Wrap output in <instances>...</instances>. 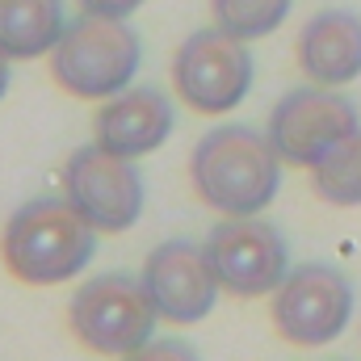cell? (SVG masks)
<instances>
[{
  "label": "cell",
  "mask_w": 361,
  "mask_h": 361,
  "mask_svg": "<svg viewBox=\"0 0 361 361\" xmlns=\"http://www.w3.org/2000/svg\"><path fill=\"white\" fill-rule=\"evenodd\" d=\"M97 227L68 197H34L4 223L0 257L4 269L25 286L72 281L92 261Z\"/></svg>",
  "instance_id": "obj_1"
},
{
  "label": "cell",
  "mask_w": 361,
  "mask_h": 361,
  "mask_svg": "<svg viewBox=\"0 0 361 361\" xmlns=\"http://www.w3.org/2000/svg\"><path fill=\"white\" fill-rule=\"evenodd\" d=\"M281 156L269 135L248 126H214L189 160V177L197 197L219 214H261L277 193Z\"/></svg>",
  "instance_id": "obj_2"
},
{
  "label": "cell",
  "mask_w": 361,
  "mask_h": 361,
  "mask_svg": "<svg viewBox=\"0 0 361 361\" xmlns=\"http://www.w3.org/2000/svg\"><path fill=\"white\" fill-rule=\"evenodd\" d=\"M51 72L72 97H114L139 72V38L122 17L85 13L63 25L51 51Z\"/></svg>",
  "instance_id": "obj_3"
},
{
  "label": "cell",
  "mask_w": 361,
  "mask_h": 361,
  "mask_svg": "<svg viewBox=\"0 0 361 361\" xmlns=\"http://www.w3.org/2000/svg\"><path fill=\"white\" fill-rule=\"evenodd\" d=\"M156 319L160 311L152 307L143 277H126V273H105L85 281L72 294L68 307V324L76 332V341L101 353V357H135L156 341Z\"/></svg>",
  "instance_id": "obj_4"
},
{
  "label": "cell",
  "mask_w": 361,
  "mask_h": 361,
  "mask_svg": "<svg viewBox=\"0 0 361 361\" xmlns=\"http://www.w3.org/2000/svg\"><path fill=\"white\" fill-rule=\"evenodd\" d=\"M173 85L197 114H227L252 89V55L227 30H197L173 55Z\"/></svg>",
  "instance_id": "obj_5"
},
{
  "label": "cell",
  "mask_w": 361,
  "mask_h": 361,
  "mask_svg": "<svg viewBox=\"0 0 361 361\" xmlns=\"http://www.w3.org/2000/svg\"><path fill=\"white\" fill-rule=\"evenodd\" d=\"M353 315V286L332 265H302L273 290V328L298 349H319L345 332Z\"/></svg>",
  "instance_id": "obj_6"
},
{
  "label": "cell",
  "mask_w": 361,
  "mask_h": 361,
  "mask_svg": "<svg viewBox=\"0 0 361 361\" xmlns=\"http://www.w3.org/2000/svg\"><path fill=\"white\" fill-rule=\"evenodd\" d=\"M353 130H357V109L332 85L286 92L269 114L273 152L281 156V164H294V169H315Z\"/></svg>",
  "instance_id": "obj_7"
},
{
  "label": "cell",
  "mask_w": 361,
  "mask_h": 361,
  "mask_svg": "<svg viewBox=\"0 0 361 361\" xmlns=\"http://www.w3.org/2000/svg\"><path fill=\"white\" fill-rule=\"evenodd\" d=\"M206 257L219 273V286L240 298L273 294L290 273V248L273 223H261L257 214H227L214 223L206 240Z\"/></svg>",
  "instance_id": "obj_8"
},
{
  "label": "cell",
  "mask_w": 361,
  "mask_h": 361,
  "mask_svg": "<svg viewBox=\"0 0 361 361\" xmlns=\"http://www.w3.org/2000/svg\"><path fill=\"white\" fill-rule=\"evenodd\" d=\"M63 197L97 231H126L143 214V177L130 156H114L92 143L63 164Z\"/></svg>",
  "instance_id": "obj_9"
},
{
  "label": "cell",
  "mask_w": 361,
  "mask_h": 361,
  "mask_svg": "<svg viewBox=\"0 0 361 361\" xmlns=\"http://www.w3.org/2000/svg\"><path fill=\"white\" fill-rule=\"evenodd\" d=\"M143 290H147L152 307L160 311V319L197 324L214 311V298L223 286H219V273L210 265L206 248L185 244V240H169L147 257Z\"/></svg>",
  "instance_id": "obj_10"
},
{
  "label": "cell",
  "mask_w": 361,
  "mask_h": 361,
  "mask_svg": "<svg viewBox=\"0 0 361 361\" xmlns=\"http://www.w3.org/2000/svg\"><path fill=\"white\" fill-rule=\"evenodd\" d=\"M92 130L105 152L139 160L173 135V101H169V92L152 89V85H143V89L126 85L101 105V114L92 118Z\"/></svg>",
  "instance_id": "obj_11"
},
{
  "label": "cell",
  "mask_w": 361,
  "mask_h": 361,
  "mask_svg": "<svg viewBox=\"0 0 361 361\" xmlns=\"http://www.w3.org/2000/svg\"><path fill=\"white\" fill-rule=\"evenodd\" d=\"M298 68L311 85H349L361 76V21L353 13H315L298 34Z\"/></svg>",
  "instance_id": "obj_12"
},
{
  "label": "cell",
  "mask_w": 361,
  "mask_h": 361,
  "mask_svg": "<svg viewBox=\"0 0 361 361\" xmlns=\"http://www.w3.org/2000/svg\"><path fill=\"white\" fill-rule=\"evenodd\" d=\"M63 34V0H0V51L8 59H38Z\"/></svg>",
  "instance_id": "obj_13"
},
{
  "label": "cell",
  "mask_w": 361,
  "mask_h": 361,
  "mask_svg": "<svg viewBox=\"0 0 361 361\" xmlns=\"http://www.w3.org/2000/svg\"><path fill=\"white\" fill-rule=\"evenodd\" d=\"M315 197L328 206H361V130L345 135L315 169H311Z\"/></svg>",
  "instance_id": "obj_14"
},
{
  "label": "cell",
  "mask_w": 361,
  "mask_h": 361,
  "mask_svg": "<svg viewBox=\"0 0 361 361\" xmlns=\"http://www.w3.org/2000/svg\"><path fill=\"white\" fill-rule=\"evenodd\" d=\"M290 13V0H210V17L219 30L252 42L273 34Z\"/></svg>",
  "instance_id": "obj_15"
},
{
  "label": "cell",
  "mask_w": 361,
  "mask_h": 361,
  "mask_svg": "<svg viewBox=\"0 0 361 361\" xmlns=\"http://www.w3.org/2000/svg\"><path fill=\"white\" fill-rule=\"evenodd\" d=\"M143 0H80L85 13H97V17H130Z\"/></svg>",
  "instance_id": "obj_16"
},
{
  "label": "cell",
  "mask_w": 361,
  "mask_h": 361,
  "mask_svg": "<svg viewBox=\"0 0 361 361\" xmlns=\"http://www.w3.org/2000/svg\"><path fill=\"white\" fill-rule=\"evenodd\" d=\"M143 353H147V357H193V349L180 345V341H152Z\"/></svg>",
  "instance_id": "obj_17"
},
{
  "label": "cell",
  "mask_w": 361,
  "mask_h": 361,
  "mask_svg": "<svg viewBox=\"0 0 361 361\" xmlns=\"http://www.w3.org/2000/svg\"><path fill=\"white\" fill-rule=\"evenodd\" d=\"M4 89H8V55L0 51V97H4Z\"/></svg>",
  "instance_id": "obj_18"
}]
</instances>
